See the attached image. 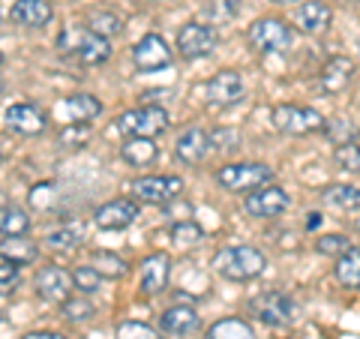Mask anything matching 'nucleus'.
<instances>
[{
    "instance_id": "nucleus-1",
    "label": "nucleus",
    "mask_w": 360,
    "mask_h": 339,
    "mask_svg": "<svg viewBox=\"0 0 360 339\" xmlns=\"http://www.w3.org/2000/svg\"><path fill=\"white\" fill-rule=\"evenodd\" d=\"M58 51L84 66H103L111 58V45L105 37H96L84 25H66L58 37Z\"/></svg>"
},
{
    "instance_id": "nucleus-2",
    "label": "nucleus",
    "mask_w": 360,
    "mask_h": 339,
    "mask_svg": "<svg viewBox=\"0 0 360 339\" xmlns=\"http://www.w3.org/2000/svg\"><path fill=\"white\" fill-rule=\"evenodd\" d=\"M264 267H267V258L255 246H222L213 255V270L222 279H231V282H250L255 276H262Z\"/></svg>"
},
{
    "instance_id": "nucleus-3",
    "label": "nucleus",
    "mask_w": 360,
    "mask_h": 339,
    "mask_svg": "<svg viewBox=\"0 0 360 339\" xmlns=\"http://www.w3.org/2000/svg\"><path fill=\"white\" fill-rule=\"evenodd\" d=\"M129 192H132L135 201H141V205L168 207L174 198H180L184 180L177 174H148V177H135L129 184Z\"/></svg>"
},
{
    "instance_id": "nucleus-4",
    "label": "nucleus",
    "mask_w": 360,
    "mask_h": 339,
    "mask_svg": "<svg viewBox=\"0 0 360 339\" xmlns=\"http://www.w3.org/2000/svg\"><path fill=\"white\" fill-rule=\"evenodd\" d=\"M117 129L127 135H139V139H156L168 129V111L156 103H144L132 111H123L117 120Z\"/></svg>"
},
{
    "instance_id": "nucleus-5",
    "label": "nucleus",
    "mask_w": 360,
    "mask_h": 339,
    "mask_svg": "<svg viewBox=\"0 0 360 339\" xmlns=\"http://www.w3.org/2000/svg\"><path fill=\"white\" fill-rule=\"evenodd\" d=\"M274 180V168L264 162H231L217 168V184L229 192H252Z\"/></svg>"
},
{
    "instance_id": "nucleus-6",
    "label": "nucleus",
    "mask_w": 360,
    "mask_h": 339,
    "mask_svg": "<svg viewBox=\"0 0 360 339\" xmlns=\"http://www.w3.org/2000/svg\"><path fill=\"white\" fill-rule=\"evenodd\" d=\"M270 123H274V129L285 132V135H312V132L324 129V115L309 105L285 103V105H276L270 111Z\"/></svg>"
},
{
    "instance_id": "nucleus-7",
    "label": "nucleus",
    "mask_w": 360,
    "mask_h": 339,
    "mask_svg": "<svg viewBox=\"0 0 360 339\" xmlns=\"http://www.w3.org/2000/svg\"><path fill=\"white\" fill-rule=\"evenodd\" d=\"M252 315L267 327H288L297 319V303L285 291H264L250 303Z\"/></svg>"
},
{
    "instance_id": "nucleus-8",
    "label": "nucleus",
    "mask_w": 360,
    "mask_h": 339,
    "mask_svg": "<svg viewBox=\"0 0 360 339\" xmlns=\"http://www.w3.org/2000/svg\"><path fill=\"white\" fill-rule=\"evenodd\" d=\"M291 42H295V30L283 18H258L250 27V45L262 54L285 51Z\"/></svg>"
},
{
    "instance_id": "nucleus-9",
    "label": "nucleus",
    "mask_w": 360,
    "mask_h": 339,
    "mask_svg": "<svg viewBox=\"0 0 360 339\" xmlns=\"http://www.w3.org/2000/svg\"><path fill=\"white\" fill-rule=\"evenodd\" d=\"M174 54L172 49H168V42L160 37V33H148V37H141L139 42H135L132 49V66L139 72H160L165 70V66H172Z\"/></svg>"
},
{
    "instance_id": "nucleus-10",
    "label": "nucleus",
    "mask_w": 360,
    "mask_h": 339,
    "mask_svg": "<svg viewBox=\"0 0 360 339\" xmlns=\"http://www.w3.org/2000/svg\"><path fill=\"white\" fill-rule=\"evenodd\" d=\"M217 42H219L217 30L205 25V21H189V25H184L177 33V51H180V58H186V60L207 58V54L217 49Z\"/></svg>"
},
{
    "instance_id": "nucleus-11",
    "label": "nucleus",
    "mask_w": 360,
    "mask_h": 339,
    "mask_svg": "<svg viewBox=\"0 0 360 339\" xmlns=\"http://www.w3.org/2000/svg\"><path fill=\"white\" fill-rule=\"evenodd\" d=\"M33 288H37V295L49 303H63L66 298H72V274L60 264H45L37 270V279H33Z\"/></svg>"
},
{
    "instance_id": "nucleus-12",
    "label": "nucleus",
    "mask_w": 360,
    "mask_h": 339,
    "mask_svg": "<svg viewBox=\"0 0 360 339\" xmlns=\"http://www.w3.org/2000/svg\"><path fill=\"white\" fill-rule=\"evenodd\" d=\"M288 205H291V198H288V192L283 186H258L246 196L243 207L255 219H274V217H279V213H285Z\"/></svg>"
},
{
    "instance_id": "nucleus-13",
    "label": "nucleus",
    "mask_w": 360,
    "mask_h": 339,
    "mask_svg": "<svg viewBox=\"0 0 360 339\" xmlns=\"http://www.w3.org/2000/svg\"><path fill=\"white\" fill-rule=\"evenodd\" d=\"M246 94V84H243V78L240 72H234V70H222L217 72L207 82L205 87V96H207V103L210 105H217V108H225V105H234V103H240Z\"/></svg>"
},
{
    "instance_id": "nucleus-14",
    "label": "nucleus",
    "mask_w": 360,
    "mask_h": 339,
    "mask_svg": "<svg viewBox=\"0 0 360 339\" xmlns=\"http://www.w3.org/2000/svg\"><path fill=\"white\" fill-rule=\"evenodd\" d=\"M135 219H139V205H135V198H111L103 207H96V213H94V222L105 231L129 229Z\"/></svg>"
},
{
    "instance_id": "nucleus-15",
    "label": "nucleus",
    "mask_w": 360,
    "mask_h": 339,
    "mask_svg": "<svg viewBox=\"0 0 360 339\" xmlns=\"http://www.w3.org/2000/svg\"><path fill=\"white\" fill-rule=\"evenodd\" d=\"M99 115H103V103H99L96 96H90V94H72V96H66L63 103H58V108H54V117H60L63 127L66 123H90Z\"/></svg>"
},
{
    "instance_id": "nucleus-16",
    "label": "nucleus",
    "mask_w": 360,
    "mask_h": 339,
    "mask_svg": "<svg viewBox=\"0 0 360 339\" xmlns=\"http://www.w3.org/2000/svg\"><path fill=\"white\" fill-rule=\"evenodd\" d=\"M4 120H6V127L18 135H39V132H45V127H49L45 111L30 105V103H13L6 108Z\"/></svg>"
},
{
    "instance_id": "nucleus-17",
    "label": "nucleus",
    "mask_w": 360,
    "mask_h": 339,
    "mask_svg": "<svg viewBox=\"0 0 360 339\" xmlns=\"http://www.w3.org/2000/svg\"><path fill=\"white\" fill-rule=\"evenodd\" d=\"M213 151V141H210V132L201 129V127H189L184 135L177 139L174 144V153L184 165H198L205 162V156Z\"/></svg>"
},
{
    "instance_id": "nucleus-18",
    "label": "nucleus",
    "mask_w": 360,
    "mask_h": 339,
    "mask_svg": "<svg viewBox=\"0 0 360 339\" xmlns=\"http://www.w3.org/2000/svg\"><path fill=\"white\" fill-rule=\"evenodd\" d=\"M168 276H172V258L165 252H153L141 262V295H160L168 286Z\"/></svg>"
},
{
    "instance_id": "nucleus-19",
    "label": "nucleus",
    "mask_w": 360,
    "mask_h": 339,
    "mask_svg": "<svg viewBox=\"0 0 360 339\" xmlns=\"http://www.w3.org/2000/svg\"><path fill=\"white\" fill-rule=\"evenodd\" d=\"M9 18L21 27H45L54 18V6L51 0H15Z\"/></svg>"
},
{
    "instance_id": "nucleus-20",
    "label": "nucleus",
    "mask_w": 360,
    "mask_h": 339,
    "mask_svg": "<svg viewBox=\"0 0 360 339\" xmlns=\"http://www.w3.org/2000/svg\"><path fill=\"white\" fill-rule=\"evenodd\" d=\"M354 78V63L348 58H330L328 63L321 66V75H319V84L324 94H342V90L352 84Z\"/></svg>"
},
{
    "instance_id": "nucleus-21",
    "label": "nucleus",
    "mask_w": 360,
    "mask_h": 339,
    "mask_svg": "<svg viewBox=\"0 0 360 339\" xmlns=\"http://www.w3.org/2000/svg\"><path fill=\"white\" fill-rule=\"evenodd\" d=\"M120 156L135 168H148L160 160V144L153 139H139V135H129L127 141L120 144Z\"/></svg>"
},
{
    "instance_id": "nucleus-22",
    "label": "nucleus",
    "mask_w": 360,
    "mask_h": 339,
    "mask_svg": "<svg viewBox=\"0 0 360 339\" xmlns=\"http://www.w3.org/2000/svg\"><path fill=\"white\" fill-rule=\"evenodd\" d=\"M162 331L165 333H172V336H189L193 331H198V312L193 307H172V309H165L162 312Z\"/></svg>"
},
{
    "instance_id": "nucleus-23",
    "label": "nucleus",
    "mask_w": 360,
    "mask_h": 339,
    "mask_svg": "<svg viewBox=\"0 0 360 339\" xmlns=\"http://www.w3.org/2000/svg\"><path fill=\"white\" fill-rule=\"evenodd\" d=\"M330 18H333V13L324 0H307L297 13V25L303 33H321L330 27Z\"/></svg>"
},
{
    "instance_id": "nucleus-24",
    "label": "nucleus",
    "mask_w": 360,
    "mask_h": 339,
    "mask_svg": "<svg viewBox=\"0 0 360 339\" xmlns=\"http://www.w3.org/2000/svg\"><path fill=\"white\" fill-rule=\"evenodd\" d=\"M39 255V246L27 241V234H18V237H6L4 243H0V258H6V262H13L18 267L25 264H33Z\"/></svg>"
},
{
    "instance_id": "nucleus-25",
    "label": "nucleus",
    "mask_w": 360,
    "mask_h": 339,
    "mask_svg": "<svg viewBox=\"0 0 360 339\" xmlns=\"http://www.w3.org/2000/svg\"><path fill=\"white\" fill-rule=\"evenodd\" d=\"M82 241H84V225H60V229L45 234V246L51 252H72L82 246Z\"/></svg>"
},
{
    "instance_id": "nucleus-26",
    "label": "nucleus",
    "mask_w": 360,
    "mask_h": 339,
    "mask_svg": "<svg viewBox=\"0 0 360 339\" xmlns=\"http://www.w3.org/2000/svg\"><path fill=\"white\" fill-rule=\"evenodd\" d=\"M333 274H336V279H340L342 288H360V250L348 246V250L336 258Z\"/></svg>"
},
{
    "instance_id": "nucleus-27",
    "label": "nucleus",
    "mask_w": 360,
    "mask_h": 339,
    "mask_svg": "<svg viewBox=\"0 0 360 339\" xmlns=\"http://www.w3.org/2000/svg\"><path fill=\"white\" fill-rule=\"evenodd\" d=\"M87 30H94L96 37H117L123 30V18L115 13V9H94V13H87Z\"/></svg>"
},
{
    "instance_id": "nucleus-28",
    "label": "nucleus",
    "mask_w": 360,
    "mask_h": 339,
    "mask_svg": "<svg viewBox=\"0 0 360 339\" xmlns=\"http://www.w3.org/2000/svg\"><path fill=\"white\" fill-rule=\"evenodd\" d=\"M30 231V217L27 210L15 205H0V234L4 237H18Z\"/></svg>"
},
{
    "instance_id": "nucleus-29",
    "label": "nucleus",
    "mask_w": 360,
    "mask_h": 339,
    "mask_svg": "<svg viewBox=\"0 0 360 339\" xmlns=\"http://www.w3.org/2000/svg\"><path fill=\"white\" fill-rule=\"evenodd\" d=\"M90 267L103 279H120V276H127V270H129L117 252H105V250H96L90 255Z\"/></svg>"
},
{
    "instance_id": "nucleus-30",
    "label": "nucleus",
    "mask_w": 360,
    "mask_h": 339,
    "mask_svg": "<svg viewBox=\"0 0 360 339\" xmlns=\"http://www.w3.org/2000/svg\"><path fill=\"white\" fill-rule=\"evenodd\" d=\"M205 339H255V333L243 319H219L207 327Z\"/></svg>"
},
{
    "instance_id": "nucleus-31",
    "label": "nucleus",
    "mask_w": 360,
    "mask_h": 339,
    "mask_svg": "<svg viewBox=\"0 0 360 339\" xmlns=\"http://www.w3.org/2000/svg\"><path fill=\"white\" fill-rule=\"evenodd\" d=\"M321 198L333 207H342V210H354L360 207V186L352 184H333L328 189H321Z\"/></svg>"
},
{
    "instance_id": "nucleus-32",
    "label": "nucleus",
    "mask_w": 360,
    "mask_h": 339,
    "mask_svg": "<svg viewBox=\"0 0 360 339\" xmlns=\"http://www.w3.org/2000/svg\"><path fill=\"white\" fill-rule=\"evenodd\" d=\"M240 0H205V25H225L238 15Z\"/></svg>"
},
{
    "instance_id": "nucleus-33",
    "label": "nucleus",
    "mask_w": 360,
    "mask_h": 339,
    "mask_svg": "<svg viewBox=\"0 0 360 339\" xmlns=\"http://www.w3.org/2000/svg\"><path fill=\"white\" fill-rule=\"evenodd\" d=\"M60 312H63V319L66 321H90L96 315V307L90 303L87 298H66L63 303H60Z\"/></svg>"
},
{
    "instance_id": "nucleus-34",
    "label": "nucleus",
    "mask_w": 360,
    "mask_h": 339,
    "mask_svg": "<svg viewBox=\"0 0 360 339\" xmlns=\"http://www.w3.org/2000/svg\"><path fill=\"white\" fill-rule=\"evenodd\" d=\"M172 241L177 246H193L198 241H205V229L193 219H180V222L172 225Z\"/></svg>"
},
{
    "instance_id": "nucleus-35",
    "label": "nucleus",
    "mask_w": 360,
    "mask_h": 339,
    "mask_svg": "<svg viewBox=\"0 0 360 339\" xmlns=\"http://www.w3.org/2000/svg\"><path fill=\"white\" fill-rule=\"evenodd\" d=\"M72 286H75V291H82V295H94V291H99V286H103V276L90 264H82L72 270Z\"/></svg>"
},
{
    "instance_id": "nucleus-36",
    "label": "nucleus",
    "mask_w": 360,
    "mask_h": 339,
    "mask_svg": "<svg viewBox=\"0 0 360 339\" xmlns=\"http://www.w3.org/2000/svg\"><path fill=\"white\" fill-rule=\"evenodd\" d=\"M324 132H328V139L333 144H345V141H354L357 127L345 117H333V120H324Z\"/></svg>"
},
{
    "instance_id": "nucleus-37",
    "label": "nucleus",
    "mask_w": 360,
    "mask_h": 339,
    "mask_svg": "<svg viewBox=\"0 0 360 339\" xmlns=\"http://www.w3.org/2000/svg\"><path fill=\"white\" fill-rule=\"evenodd\" d=\"M348 246H352V241H348L345 234H324L315 241V250H319L321 255H333V258H340Z\"/></svg>"
},
{
    "instance_id": "nucleus-38",
    "label": "nucleus",
    "mask_w": 360,
    "mask_h": 339,
    "mask_svg": "<svg viewBox=\"0 0 360 339\" xmlns=\"http://www.w3.org/2000/svg\"><path fill=\"white\" fill-rule=\"evenodd\" d=\"M336 165L345 168V172H360V148L354 141H345V144H336Z\"/></svg>"
},
{
    "instance_id": "nucleus-39",
    "label": "nucleus",
    "mask_w": 360,
    "mask_h": 339,
    "mask_svg": "<svg viewBox=\"0 0 360 339\" xmlns=\"http://www.w3.org/2000/svg\"><path fill=\"white\" fill-rule=\"evenodd\" d=\"M21 282V267L6 262V258H0V295H13Z\"/></svg>"
},
{
    "instance_id": "nucleus-40",
    "label": "nucleus",
    "mask_w": 360,
    "mask_h": 339,
    "mask_svg": "<svg viewBox=\"0 0 360 339\" xmlns=\"http://www.w3.org/2000/svg\"><path fill=\"white\" fill-rule=\"evenodd\" d=\"M117 339H165L153 331L150 324H141V321H123L117 327Z\"/></svg>"
},
{
    "instance_id": "nucleus-41",
    "label": "nucleus",
    "mask_w": 360,
    "mask_h": 339,
    "mask_svg": "<svg viewBox=\"0 0 360 339\" xmlns=\"http://www.w3.org/2000/svg\"><path fill=\"white\" fill-rule=\"evenodd\" d=\"M58 186L54 184H37L30 189V207L37 210H51V205L58 201V192H54Z\"/></svg>"
},
{
    "instance_id": "nucleus-42",
    "label": "nucleus",
    "mask_w": 360,
    "mask_h": 339,
    "mask_svg": "<svg viewBox=\"0 0 360 339\" xmlns=\"http://www.w3.org/2000/svg\"><path fill=\"white\" fill-rule=\"evenodd\" d=\"M90 135V127L87 123H66V127L60 129V144H66V148H78V144H84Z\"/></svg>"
},
{
    "instance_id": "nucleus-43",
    "label": "nucleus",
    "mask_w": 360,
    "mask_h": 339,
    "mask_svg": "<svg viewBox=\"0 0 360 339\" xmlns=\"http://www.w3.org/2000/svg\"><path fill=\"white\" fill-rule=\"evenodd\" d=\"M21 339H66L63 333H54V331H37V333H25Z\"/></svg>"
},
{
    "instance_id": "nucleus-44",
    "label": "nucleus",
    "mask_w": 360,
    "mask_h": 339,
    "mask_svg": "<svg viewBox=\"0 0 360 339\" xmlns=\"http://www.w3.org/2000/svg\"><path fill=\"white\" fill-rule=\"evenodd\" d=\"M319 222H321V213H309V219H307L309 229H319Z\"/></svg>"
},
{
    "instance_id": "nucleus-45",
    "label": "nucleus",
    "mask_w": 360,
    "mask_h": 339,
    "mask_svg": "<svg viewBox=\"0 0 360 339\" xmlns=\"http://www.w3.org/2000/svg\"><path fill=\"white\" fill-rule=\"evenodd\" d=\"M274 4H297V0H274Z\"/></svg>"
},
{
    "instance_id": "nucleus-46",
    "label": "nucleus",
    "mask_w": 360,
    "mask_h": 339,
    "mask_svg": "<svg viewBox=\"0 0 360 339\" xmlns=\"http://www.w3.org/2000/svg\"><path fill=\"white\" fill-rule=\"evenodd\" d=\"M6 63V58H4V54H0V66H4Z\"/></svg>"
},
{
    "instance_id": "nucleus-47",
    "label": "nucleus",
    "mask_w": 360,
    "mask_h": 339,
    "mask_svg": "<svg viewBox=\"0 0 360 339\" xmlns=\"http://www.w3.org/2000/svg\"><path fill=\"white\" fill-rule=\"evenodd\" d=\"M0 94H4V82H0Z\"/></svg>"
},
{
    "instance_id": "nucleus-48",
    "label": "nucleus",
    "mask_w": 360,
    "mask_h": 339,
    "mask_svg": "<svg viewBox=\"0 0 360 339\" xmlns=\"http://www.w3.org/2000/svg\"><path fill=\"white\" fill-rule=\"evenodd\" d=\"M150 4H160V0H150Z\"/></svg>"
}]
</instances>
